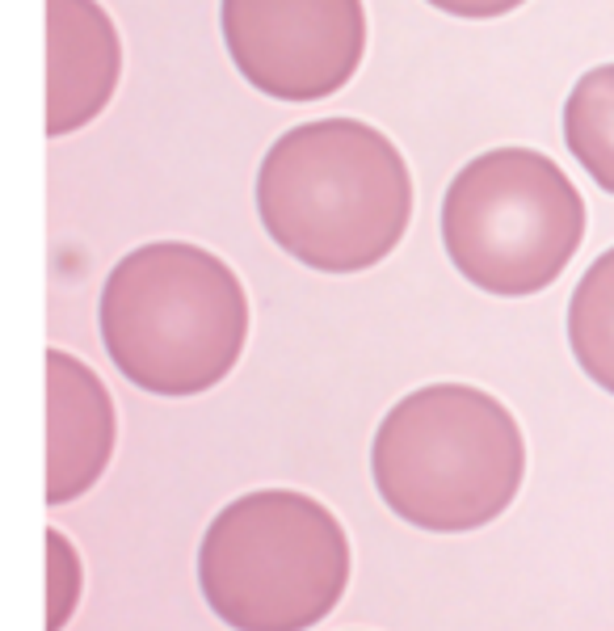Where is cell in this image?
I'll list each match as a JSON object with an SVG mask.
<instances>
[{
    "label": "cell",
    "mask_w": 614,
    "mask_h": 631,
    "mask_svg": "<svg viewBox=\"0 0 614 631\" xmlns=\"http://www.w3.org/2000/svg\"><path fill=\"white\" fill-rule=\"evenodd\" d=\"M198 585L236 631H307L329 619L350 585V539L307 492H249L207 526Z\"/></svg>",
    "instance_id": "obj_4"
},
{
    "label": "cell",
    "mask_w": 614,
    "mask_h": 631,
    "mask_svg": "<svg viewBox=\"0 0 614 631\" xmlns=\"http://www.w3.org/2000/svg\"><path fill=\"white\" fill-rule=\"evenodd\" d=\"M568 346L577 367L614 396V249H606L572 291Z\"/></svg>",
    "instance_id": "obj_9"
},
{
    "label": "cell",
    "mask_w": 614,
    "mask_h": 631,
    "mask_svg": "<svg viewBox=\"0 0 614 631\" xmlns=\"http://www.w3.org/2000/svg\"><path fill=\"white\" fill-rule=\"evenodd\" d=\"M236 72L274 101H324L366 55L363 0H223Z\"/></svg>",
    "instance_id": "obj_6"
},
{
    "label": "cell",
    "mask_w": 614,
    "mask_h": 631,
    "mask_svg": "<svg viewBox=\"0 0 614 631\" xmlns=\"http://www.w3.org/2000/svg\"><path fill=\"white\" fill-rule=\"evenodd\" d=\"M257 211L270 240L307 270L358 274L400 244L413 219V177L384 131L320 119L265 152Z\"/></svg>",
    "instance_id": "obj_1"
},
{
    "label": "cell",
    "mask_w": 614,
    "mask_h": 631,
    "mask_svg": "<svg viewBox=\"0 0 614 631\" xmlns=\"http://www.w3.org/2000/svg\"><path fill=\"white\" fill-rule=\"evenodd\" d=\"M101 341L114 367L152 396H202L236 370L249 299L228 262L186 240L127 253L101 291Z\"/></svg>",
    "instance_id": "obj_2"
},
{
    "label": "cell",
    "mask_w": 614,
    "mask_h": 631,
    "mask_svg": "<svg viewBox=\"0 0 614 631\" xmlns=\"http://www.w3.org/2000/svg\"><path fill=\"white\" fill-rule=\"evenodd\" d=\"M374 489L395 518L434 534L496 522L527 476L514 413L472 383H429L392 404L371 447Z\"/></svg>",
    "instance_id": "obj_3"
},
{
    "label": "cell",
    "mask_w": 614,
    "mask_h": 631,
    "mask_svg": "<svg viewBox=\"0 0 614 631\" xmlns=\"http://www.w3.org/2000/svg\"><path fill=\"white\" fill-rule=\"evenodd\" d=\"M564 143L585 173L614 194V64L589 67L564 101Z\"/></svg>",
    "instance_id": "obj_10"
},
{
    "label": "cell",
    "mask_w": 614,
    "mask_h": 631,
    "mask_svg": "<svg viewBox=\"0 0 614 631\" xmlns=\"http://www.w3.org/2000/svg\"><path fill=\"white\" fill-rule=\"evenodd\" d=\"M585 240V202L551 156L493 148L463 164L442 202V244L472 286L501 299L547 291Z\"/></svg>",
    "instance_id": "obj_5"
},
{
    "label": "cell",
    "mask_w": 614,
    "mask_h": 631,
    "mask_svg": "<svg viewBox=\"0 0 614 631\" xmlns=\"http://www.w3.org/2000/svg\"><path fill=\"white\" fill-rule=\"evenodd\" d=\"M118 417L106 383L80 358L46 349V505L85 497L110 468Z\"/></svg>",
    "instance_id": "obj_8"
},
{
    "label": "cell",
    "mask_w": 614,
    "mask_h": 631,
    "mask_svg": "<svg viewBox=\"0 0 614 631\" xmlns=\"http://www.w3.org/2000/svg\"><path fill=\"white\" fill-rule=\"evenodd\" d=\"M80 552L59 531H46V631H64L80 602Z\"/></svg>",
    "instance_id": "obj_11"
},
{
    "label": "cell",
    "mask_w": 614,
    "mask_h": 631,
    "mask_svg": "<svg viewBox=\"0 0 614 631\" xmlns=\"http://www.w3.org/2000/svg\"><path fill=\"white\" fill-rule=\"evenodd\" d=\"M122 43L97 0H46V135H72L110 106Z\"/></svg>",
    "instance_id": "obj_7"
},
{
    "label": "cell",
    "mask_w": 614,
    "mask_h": 631,
    "mask_svg": "<svg viewBox=\"0 0 614 631\" xmlns=\"http://www.w3.org/2000/svg\"><path fill=\"white\" fill-rule=\"evenodd\" d=\"M434 9L450 13V17H472V22H488V17H505L527 0H429Z\"/></svg>",
    "instance_id": "obj_12"
}]
</instances>
